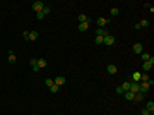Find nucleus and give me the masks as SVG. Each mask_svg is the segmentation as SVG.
<instances>
[{
    "label": "nucleus",
    "instance_id": "f257e3e1",
    "mask_svg": "<svg viewBox=\"0 0 154 115\" xmlns=\"http://www.w3.org/2000/svg\"><path fill=\"white\" fill-rule=\"evenodd\" d=\"M151 86H154L152 79H151L149 82H139V91H140V93H147V91L151 89Z\"/></svg>",
    "mask_w": 154,
    "mask_h": 115
},
{
    "label": "nucleus",
    "instance_id": "f03ea898",
    "mask_svg": "<svg viewBox=\"0 0 154 115\" xmlns=\"http://www.w3.org/2000/svg\"><path fill=\"white\" fill-rule=\"evenodd\" d=\"M152 67H154V57H151L147 62H144V64H142V70H144V72H149Z\"/></svg>",
    "mask_w": 154,
    "mask_h": 115
},
{
    "label": "nucleus",
    "instance_id": "7ed1b4c3",
    "mask_svg": "<svg viewBox=\"0 0 154 115\" xmlns=\"http://www.w3.org/2000/svg\"><path fill=\"white\" fill-rule=\"evenodd\" d=\"M103 43H105L106 46H111V45H115V36H111V34L105 36V38H103Z\"/></svg>",
    "mask_w": 154,
    "mask_h": 115
},
{
    "label": "nucleus",
    "instance_id": "20e7f679",
    "mask_svg": "<svg viewBox=\"0 0 154 115\" xmlns=\"http://www.w3.org/2000/svg\"><path fill=\"white\" fill-rule=\"evenodd\" d=\"M43 7H45V4H43V2H40V0L33 2V9H34L36 12H41V10H43Z\"/></svg>",
    "mask_w": 154,
    "mask_h": 115
},
{
    "label": "nucleus",
    "instance_id": "39448f33",
    "mask_svg": "<svg viewBox=\"0 0 154 115\" xmlns=\"http://www.w3.org/2000/svg\"><path fill=\"white\" fill-rule=\"evenodd\" d=\"M108 22H110V19H106V17H98L96 19V24L99 26V28H105Z\"/></svg>",
    "mask_w": 154,
    "mask_h": 115
},
{
    "label": "nucleus",
    "instance_id": "423d86ee",
    "mask_svg": "<svg viewBox=\"0 0 154 115\" xmlns=\"http://www.w3.org/2000/svg\"><path fill=\"white\" fill-rule=\"evenodd\" d=\"M108 31H106V29L105 28H98L96 29V36H103V38H105V36H108Z\"/></svg>",
    "mask_w": 154,
    "mask_h": 115
},
{
    "label": "nucleus",
    "instance_id": "0eeeda50",
    "mask_svg": "<svg viewBox=\"0 0 154 115\" xmlns=\"http://www.w3.org/2000/svg\"><path fill=\"white\" fill-rule=\"evenodd\" d=\"M53 82H55L57 86H63V84H65V77H63V76H57Z\"/></svg>",
    "mask_w": 154,
    "mask_h": 115
},
{
    "label": "nucleus",
    "instance_id": "6e6552de",
    "mask_svg": "<svg viewBox=\"0 0 154 115\" xmlns=\"http://www.w3.org/2000/svg\"><path fill=\"white\" fill-rule=\"evenodd\" d=\"M130 93H134V95H135V93H139V82H130Z\"/></svg>",
    "mask_w": 154,
    "mask_h": 115
},
{
    "label": "nucleus",
    "instance_id": "1a4fd4ad",
    "mask_svg": "<svg viewBox=\"0 0 154 115\" xmlns=\"http://www.w3.org/2000/svg\"><path fill=\"white\" fill-rule=\"evenodd\" d=\"M144 98H146V93H135V96H134V101H144Z\"/></svg>",
    "mask_w": 154,
    "mask_h": 115
},
{
    "label": "nucleus",
    "instance_id": "9d476101",
    "mask_svg": "<svg viewBox=\"0 0 154 115\" xmlns=\"http://www.w3.org/2000/svg\"><path fill=\"white\" fill-rule=\"evenodd\" d=\"M46 65H48V62H46L45 58H38V69H40V70H41V69H45Z\"/></svg>",
    "mask_w": 154,
    "mask_h": 115
},
{
    "label": "nucleus",
    "instance_id": "9b49d317",
    "mask_svg": "<svg viewBox=\"0 0 154 115\" xmlns=\"http://www.w3.org/2000/svg\"><path fill=\"white\" fill-rule=\"evenodd\" d=\"M132 50H134V53L140 55V53H142V45H140V43H135V45L132 46Z\"/></svg>",
    "mask_w": 154,
    "mask_h": 115
},
{
    "label": "nucleus",
    "instance_id": "f8f14e48",
    "mask_svg": "<svg viewBox=\"0 0 154 115\" xmlns=\"http://www.w3.org/2000/svg\"><path fill=\"white\" fill-rule=\"evenodd\" d=\"M106 70H108V74H117V72H118L117 65H113V64H110V65L106 67Z\"/></svg>",
    "mask_w": 154,
    "mask_h": 115
},
{
    "label": "nucleus",
    "instance_id": "ddd939ff",
    "mask_svg": "<svg viewBox=\"0 0 154 115\" xmlns=\"http://www.w3.org/2000/svg\"><path fill=\"white\" fill-rule=\"evenodd\" d=\"M29 64H31V67H33V70H34V72H38V58H31V60H29Z\"/></svg>",
    "mask_w": 154,
    "mask_h": 115
},
{
    "label": "nucleus",
    "instance_id": "4468645a",
    "mask_svg": "<svg viewBox=\"0 0 154 115\" xmlns=\"http://www.w3.org/2000/svg\"><path fill=\"white\" fill-rule=\"evenodd\" d=\"M89 29V22H79V31H87Z\"/></svg>",
    "mask_w": 154,
    "mask_h": 115
},
{
    "label": "nucleus",
    "instance_id": "2eb2a0df",
    "mask_svg": "<svg viewBox=\"0 0 154 115\" xmlns=\"http://www.w3.org/2000/svg\"><path fill=\"white\" fill-rule=\"evenodd\" d=\"M77 19H79V22H91V19L86 16V14H79V17H77Z\"/></svg>",
    "mask_w": 154,
    "mask_h": 115
},
{
    "label": "nucleus",
    "instance_id": "dca6fc26",
    "mask_svg": "<svg viewBox=\"0 0 154 115\" xmlns=\"http://www.w3.org/2000/svg\"><path fill=\"white\" fill-rule=\"evenodd\" d=\"M123 96H125V100L127 101H134V93H130V91H127V93H123Z\"/></svg>",
    "mask_w": 154,
    "mask_h": 115
},
{
    "label": "nucleus",
    "instance_id": "f3484780",
    "mask_svg": "<svg viewBox=\"0 0 154 115\" xmlns=\"http://www.w3.org/2000/svg\"><path fill=\"white\" fill-rule=\"evenodd\" d=\"M38 40V31H29V41H36Z\"/></svg>",
    "mask_w": 154,
    "mask_h": 115
},
{
    "label": "nucleus",
    "instance_id": "a211bd4d",
    "mask_svg": "<svg viewBox=\"0 0 154 115\" xmlns=\"http://www.w3.org/2000/svg\"><path fill=\"white\" fill-rule=\"evenodd\" d=\"M132 82H140V72H134L132 74Z\"/></svg>",
    "mask_w": 154,
    "mask_h": 115
},
{
    "label": "nucleus",
    "instance_id": "6ab92c4d",
    "mask_svg": "<svg viewBox=\"0 0 154 115\" xmlns=\"http://www.w3.org/2000/svg\"><path fill=\"white\" fill-rule=\"evenodd\" d=\"M146 110L152 113V112H154V101H147L146 103Z\"/></svg>",
    "mask_w": 154,
    "mask_h": 115
},
{
    "label": "nucleus",
    "instance_id": "aec40b11",
    "mask_svg": "<svg viewBox=\"0 0 154 115\" xmlns=\"http://www.w3.org/2000/svg\"><path fill=\"white\" fill-rule=\"evenodd\" d=\"M120 88L123 89V93H127V91L130 89V81H127V82H123V84H120Z\"/></svg>",
    "mask_w": 154,
    "mask_h": 115
},
{
    "label": "nucleus",
    "instance_id": "412c9836",
    "mask_svg": "<svg viewBox=\"0 0 154 115\" xmlns=\"http://www.w3.org/2000/svg\"><path fill=\"white\" fill-rule=\"evenodd\" d=\"M9 64H16V55H14V52H9Z\"/></svg>",
    "mask_w": 154,
    "mask_h": 115
},
{
    "label": "nucleus",
    "instance_id": "4be33fe9",
    "mask_svg": "<svg viewBox=\"0 0 154 115\" xmlns=\"http://www.w3.org/2000/svg\"><path fill=\"white\" fill-rule=\"evenodd\" d=\"M151 81V79H149V74H147V72H146V74H140V82H149Z\"/></svg>",
    "mask_w": 154,
    "mask_h": 115
},
{
    "label": "nucleus",
    "instance_id": "5701e85b",
    "mask_svg": "<svg viewBox=\"0 0 154 115\" xmlns=\"http://www.w3.org/2000/svg\"><path fill=\"white\" fill-rule=\"evenodd\" d=\"M58 89H60V86H57V84H53V86H50V91H52L53 95H55V93H58Z\"/></svg>",
    "mask_w": 154,
    "mask_h": 115
},
{
    "label": "nucleus",
    "instance_id": "b1692460",
    "mask_svg": "<svg viewBox=\"0 0 154 115\" xmlns=\"http://www.w3.org/2000/svg\"><path fill=\"white\" fill-rule=\"evenodd\" d=\"M139 24H140V28H147V26H149V21H147V19H142Z\"/></svg>",
    "mask_w": 154,
    "mask_h": 115
},
{
    "label": "nucleus",
    "instance_id": "393cba45",
    "mask_svg": "<svg viewBox=\"0 0 154 115\" xmlns=\"http://www.w3.org/2000/svg\"><path fill=\"white\" fill-rule=\"evenodd\" d=\"M41 12H43V14H45V16H46V14H50V12H52V9H50L48 5H45V7H43V10H41Z\"/></svg>",
    "mask_w": 154,
    "mask_h": 115
},
{
    "label": "nucleus",
    "instance_id": "a878e982",
    "mask_svg": "<svg viewBox=\"0 0 154 115\" xmlns=\"http://www.w3.org/2000/svg\"><path fill=\"white\" fill-rule=\"evenodd\" d=\"M118 14H120V10H118L117 7H113V9H111V16H113V17H117Z\"/></svg>",
    "mask_w": 154,
    "mask_h": 115
},
{
    "label": "nucleus",
    "instance_id": "bb28decb",
    "mask_svg": "<svg viewBox=\"0 0 154 115\" xmlns=\"http://www.w3.org/2000/svg\"><path fill=\"white\" fill-rule=\"evenodd\" d=\"M140 57H142V60H146V62H147V60L151 58V55H149V53H144V52H142V53H140Z\"/></svg>",
    "mask_w": 154,
    "mask_h": 115
},
{
    "label": "nucleus",
    "instance_id": "cd10ccee",
    "mask_svg": "<svg viewBox=\"0 0 154 115\" xmlns=\"http://www.w3.org/2000/svg\"><path fill=\"white\" fill-rule=\"evenodd\" d=\"M45 84H46V86L50 88V86H53L55 82H53V79H50V77H48V79H45Z\"/></svg>",
    "mask_w": 154,
    "mask_h": 115
},
{
    "label": "nucleus",
    "instance_id": "c85d7f7f",
    "mask_svg": "<svg viewBox=\"0 0 154 115\" xmlns=\"http://www.w3.org/2000/svg\"><path fill=\"white\" fill-rule=\"evenodd\" d=\"M96 45H103V36H96Z\"/></svg>",
    "mask_w": 154,
    "mask_h": 115
},
{
    "label": "nucleus",
    "instance_id": "c756f323",
    "mask_svg": "<svg viewBox=\"0 0 154 115\" xmlns=\"http://www.w3.org/2000/svg\"><path fill=\"white\" fill-rule=\"evenodd\" d=\"M36 19H45V14L43 12H36Z\"/></svg>",
    "mask_w": 154,
    "mask_h": 115
},
{
    "label": "nucleus",
    "instance_id": "7c9ffc66",
    "mask_svg": "<svg viewBox=\"0 0 154 115\" xmlns=\"http://www.w3.org/2000/svg\"><path fill=\"white\" fill-rule=\"evenodd\" d=\"M22 36H24V40H29V31H24V33H22Z\"/></svg>",
    "mask_w": 154,
    "mask_h": 115
},
{
    "label": "nucleus",
    "instance_id": "2f4dec72",
    "mask_svg": "<svg viewBox=\"0 0 154 115\" xmlns=\"http://www.w3.org/2000/svg\"><path fill=\"white\" fill-rule=\"evenodd\" d=\"M115 91H117L118 95H123V89H122V88H120V86H118V88H117V89H115Z\"/></svg>",
    "mask_w": 154,
    "mask_h": 115
},
{
    "label": "nucleus",
    "instance_id": "473e14b6",
    "mask_svg": "<svg viewBox=\"0 0 154 115\" xmlns=\"http://www.w3.org/2000/svg\"><path fill=\"white\" fill-rule=\"evenodd\" d=\"M149 113H151V112H147V110H146V108H144V110H142V112H140V115H149Z\"/></svg>",
    "mask_w": 154,
    "mask_h": 115
},
{
    "label": "nucleus",
    "instance_id": "72a5a7b5",
    "mask_svg": "<svg viewBox=\"0 0 154 115\" xmlns=\"http://www.w3.org/2000/svg\"><path fill=\"white\" fill-rule=\"evenodd\" d=\"M149 115H152V113H149Z\"/></svg>",
    "mask_w": 154,
    "mask_h": 115
}]
</instances>
